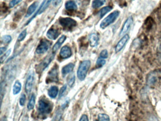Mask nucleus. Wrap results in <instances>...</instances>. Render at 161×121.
Here are the masks:
<instances>
[{
    "label": "nucleus",
    "instance_id": "20",
    "mask_svg": "<svg viewBox=\"0 0 161 121\" xmlns=\"http://www.w3.org/2000/svg\"><path fill=\"white\" fill-rule=\"evenodd\" d=\"M112 9V7H110V6H106V7H104L103 8L101 9L99 12L100 17V18L103 17L104 15L108 13L109 12H110Z\"/></svg>",
    "mask_w": 161,
    "mask_h": 121
},
{
    "label": "nucleus",
    "instance_id": "12",
    "mask_svg": "<svg viewBox=\"0 0 161 121\" xmlns=\"http://www.w3.org/2000/svg\"><path fill=\"white\" fill-rule=\"evenodd\" d=\"M99 40V37L97 34H95V33L91 34L89 36V39L90 46L93 47H96L98 45Z\"/></svg>",
    "mask_w": 161,
    "mask_h": 121
},
{
    "label": "nucleus",
    "instance_id": "22",
    "mask_svg": "<svg viewBox=\"0 0 161 121\" xmlns=\"http://www.w3.org/2000/svg\"><path fill=\"white\" fill-rule=\"evenodd\" d=\"M105 0H94L92 2V7L94 8H98L103 6L105 4Z\"/></svg>",
    "mask_w": 161,
    "mask_h": 121
},
{
    "label": "nucleus",
    "instance_id": "34",
    "mask_svg": "<svg viewBox=\"0 0 161 121\" xmlns=\"http://www.w3.org/2000/svg\"><path fill=\"white\" fill-rule=\"evenodd\" d=\"M66 89V85H64V86L61 88V90H60V93H59V98H62V97L63 96V94H64V92L65 91Z\"/></svg>",
    "mask_w": 161,
    "mask_h": 121
},
{
    "label": "nucleus",
    "instance_id": "19",
    "mask_svg": "<svg viewBox=\"0 0 161 121\" xmlns=\"http://www.w3.org/2000/svg\"><path fill=\"white\" fill-rule=\"evenodd\" d=\"M21 90V84L19 80H16L14 83L13 87V93L14 95H17L20 92Z\"/></svg>",
    "mask_w": 161,
    "mask_h": 121
},
{
    "label": "nucleus",
    "instance_id": "17",
    "mask_svg": "<svg viewBox=\"0 0 161 121\" xmlns=\"http://www.w3.org/2000/svg\"><path fill=\"white\" fill-rule=\"evenodd\" d=\"M65 8L69 11H76L77 9V6L76 3L73 1H67L65 4Z\"/></svg>",
    "mask_w": 161,
    "mask_h": 121
},
{
    "label": "nucleus",
    "instance_id": "9",
    "mask_svg": "<svg viewBox=\"0 0 161 121\" xmlns=\"http://www.w3.org/2000/svg\"><path fill=\"white\" fill-rule=\"evenodd\" d=\"M54 54H55L53 52V54L47 56L46 58L39 65L38 68V70H40V71H42L46 69V68L50 63L52 60L54 59Z\"/></svg>",
    "mask_w": 161,
    "mask_h": 121
},
{
    "label": "nucleus",
    "instance_id": "28",
    "mask_svg": "<svg viewBox=\"0 0 161 121\" xmlns=\"http://www.w3.org/2000/svg\"><path fill=\"white\" fill-rule=\"evenodd\" d=\"M12 40V37L9 35H6L2 37V41L4 43H9Z\"/></svg>",
    "mask_w": 161,
    "mask_h": 121
},
{
    "label": "nucleus",
    "instance_id": "32",
    "mask_svg": "<svg viewBox=\"0 0 161 121\" xmlns=\"http://www.w3.org/2000/svg\"><path fill=\"white\" fill-rule=\"evenodd\" d=\"M156 80H157L156 78L154 76H150V77L147 80V83L150 85H153L154 83L155 82Z\"/></svg>",
    "mask_w": 161,
    "mask_h": 121
},
{
    "label": "nucleus",
    "instance_id": "10",
    "mask_svg": "<svg viewBox=\"0 0 161 121\" xmlns=\"http://www.w3.org/2000/svg\"><path fill=\"white\" fill-rule=\"evenodd\" d=\"M60 55L62 58H68L72 55L71 49L68 46H64L61 49Z\"/></svg>",
    "mask_w": 161,
    "mask_h": 121
},
{
    "label": "nucleus",
    "instance_id": "31",
    "mask_svg": "<svg viewBox=\"0 0 161 121\" xmlns=\"http://www.w3.org/2000/svg\"><path fill=\"white\" fill-rule=\"evenodd\" d=\"M22 0H12V1L9 2V8H13V7L18 4L19 3L21 2Z\"/></svg>",
    "mask_w": 161,
    "mask_h": 121
},
{
    "label": "nucleus",
    "instance_id": "7",
    "mask_svg": "<svg viewBox=\"0 0 161 121\" xmlns=\"http://www.w3.org/2000/svg\"><path fill=\"white\" fill-rule=\"evenodd\" d=\"M130 39V36L128 34H125L123 38H121V39L119 41L117 45L115 48V51L116 53L120 52L123 48L125 47L126 44L127 43L128 40Z\"/></svg>",
    "mask_w": 161,
    "mask_h": 121
},
{
    "label": "nucleus",
    "instance_id": "27",
    "mask_svg": "<svg viewBox=\"0 0 161 121\" xmlns=\"http://www.w3.org/2000/svg\"><path fill=\"white\" fill-rule=\"evenodd\" d=\"M75 76L74 75H70V77H69V78H68V81H67L69 86H73L74 83L75 82Z\"/></svg>",
    "mask_w": 161,
    "mask_h": 121
},
{
    "label": "nucleus",
    "instance_id": "3",
    "mask_svg": "<svg viewBox=\"0 0 161 121\" xmlns=\"http://www.w3.org/2000/svg\"><path fill=\"white\" fill-rule=\"evenodd\" d=\"M120 13V12L118 11L112 12V13H111L102 21L101 23L100 24L101 28L103 29H104L113 23L117 20L118 17L119 16Z\"/></svg>",
    "mask_w": 161,
    "mask_h": 121
},
{
    "label": "nucleus",
    "instance_id": "24",
    "mask_svg": "<svg viewBox=\"0 0 161 121\" xmlns=\"http://www.w3.org/2000/svg\"><path fill=\"white\" fill-rule=\"evenodd\" d=\"M106 63V61L103 58H99L97 59L96 63V65L97 68H101L103 67L104 65H105Z\"/></svg>",
    "mask_w": 161,
    "mask_h": 121
},
{
    "label": "nucleus",
    "instance_id": "39",
    "mask_svg": "<svg viewBox=\"0 0 161 121\" xmlns=\"http://www.w3.org/2000/svg\"><path fill=\"white\" fill-rule=\"evenodd\" d=\"M1 121H6V118L3 117L2 119H1Z\"/></svg>",
    "mask_w": 161,
    "mask_h": 121
},
{
    "label": "nucleus",
    "instance_id": "18",
    "mask_svg": "<svg viewBox=\"0 0 161 121\" xmlns=\"http://www.w3.org/2000/svg\"><path fill=\"white\" fill-rule=\"evenodd\" d=\"M58 93V89L56 86H52L48 90V95L50 98H56Z\"/></svg>",
    "mask_w": 161,
    "mask_h": 121
},
{
    "label": "nucleus",
    "instance_id": "14",
    "mask_svg": "<svg viewBox=\"0 0 161 121\" xmlns=\"http://www.w3.org/2000/svg\"><path fill=\"white\" fill-rule=\"evenodd\" d=\"M58 71L56 68H53L51 71L49 72V79L53 82H57L58 80Z\"/></svg>",
    "mask_w": 161,
    "mask_h": 121
},
{
    "label": "nucleus",
    "instance_id": "29",
    "mask_svg": "<svg viewBox=\"0 0 161 121\" xmlns=\"http://www.w3.org/2000/svg\"><path fill=\"white\" fill-rule=\"evenodd\" d=\"M100 58L103 59L107 58L108 57V53L107 50L106 49H104L102 50L100 54Z\"/></svg>",
    "mask_w": 161,
    "mask_h": 121
},
{
    "label": "nucleus",
    "instance_id": "25",
    "mask_svg": "<svg viewBox=\"0 0 161 121\" xmlns=\"http://www.w3.org/2000/svg\"><path fill=\"white\" fill-rule=\"evenodd\" d=\"M26 35H27V30L25 29L23 31L21 32V33L20 34L19 36H18V41L19 42H20V41L23 40L25 37H26Z\"/></svg>",
    "mask_w": 161,
    "mask_h": 121
},
{
    "label": "nucleus",
    "instance_id": "4",
    "mask_svg": "<svg viewBox=\"0 0 161 121\" xmlns=\"http://www.w3.org/2000/svg\"><path fill=\"white\" fill-rule=\"evenodd\" d=\"M59 22L63 29L71 30L77 25V22L73 19L69 17H61Z\"/></svg>",
    "mask_w": 161,
    "mask_h": 121
},
{
    "label": "nucleus",
    "instance_id": "13",
    "mask_svg": "<svg viewBox=\"0 0 161 121\" xmlns=\"http://www.w3.org/2000/svg\"><path fill=\"white\" fill-rule=\"evenodd\" d=\"M66 39V37L65 36L63 35L60 37V39H59L57 42H56V44L53 47V52L55 54L57 51L59 49V48L61 47L62 44L64 43V41H65Z\"/></svg>",
    "mask_w": 161,
    "mask_h": 121
},
{
    "label": "nucleus",
    "instance_id": "23",
    "mask_svg": "<svg viewBox=\"0 0 161 121\" xmlns=\"http://www.w3.org/2000/svg\"><path fill=\"white\" fill-rule=\"evenodd\" d=\"M98 121H110V117L107 114H100L98 116Z\"/></svg>",
    "mask_w": 161,
    "mask_h": 121
},
{
    "label": "nucleus",
    "instance_id": "6",
    "mask_svg": "<svg viewBox=\"0 0 161 121\" xmlns=\"http://www.w3.org/2000/svg\"><path fill=\"white\" fill-rule=\"evenodd\" d=\"M133 22V19L132 16H130L128 17L125 22H124L123 28L120 30V36H124L126 33L131 28V26H132Z\"/></svg>",
    "mask_w": 161,
    "mask_h": 121
},
{
    "label": "nucleus",
    "instance_id": "5",
    "mask_svg": "<svg viewBox=\"0 0 161 121\" xmlns=\"http://www.w3.org/2000/svg\"><path fill=\"white\" fill-rule=\"evenodd\" d=\"M51 44V43L47 40H42L36 48V53L38 54H44L48 51Z\"/></svg>",
    "mask_w": 161,
    "mask_h": 121
},
{
    "label": "nucleus",
    "instance_id": "11",
    "mask_svg": "<svg viewBox=\"0 0 161 121\" xmlns=\"http://www.w3.org/2000/svg\"><path fill=\"white\" fill-rule=\"evenodd\" d=\"M60 31L57 29L51 28L47 32V36L51 40L56 39L60 35Z\"/></svg>",
    "mask_w": 161,
    "mask_h": 121
},
{
    "label": "nucleus",
    "instance_id": "8",
    "mask_svg": "<svg viewBox=\"0 0 161 121\" xmlns=\"http://www.w3.org/2000/svg\"><path fill=\"white\" fill-rule=\"evenodd\" d=\"M34 82V74L33 72H29L27 78L25 85V90L26 93H29L31 91L33 88Z\"/></svg>",
    "mask_w": 161,
    "mask_h": 121
},
{
    "label": "nucleus",
    "instance_id": "26",
    "mask_svg": "<svg viewBox=\"0 0 161 121\" xmlns=\"http://www.w3.org/2000/svg\"><path fill=\"white\" fill-rule=\"evenodd\" d=\"M5 90V82H1V91H0V93H1V102L2 101V99L4 97V92Z\"/></svg>",
    "mask_w": 161,
    "mask_h": 121
},
{
    "label": "nucleus",
    "instance_id": "16",
    "mask_svg": "<svg viewBox=\"0 0 161 121\" xmlns=\"http://www.w3.org/2000/svg\"><path fill=\"white\" fill-rule=\"evenodd\" d=\"M74 68V65L73 63H69L66 65L62 69V74L63 75H66L67 74L72 72Z\"/></svg>",
    "mask_w": 161,
    "mask_h": 121
},
{
    "label": "nucleus",
    "instance_id": "1",
    "mask_svg": "<svg viewBox=\"0 0 161 121\" xmlns=\"http://www.w3.org/2000/svg\"><path fill=\"white\" fill-rule=\"evenodd\" d=\"M90 65L91 62L89 60H84L81 63L77 71L78 77L81 81L84 80L85 79L90 68Z\"/></svg>",
    "mask_w": 161,
    "mask_h": 121
},
{
    "label": "nucleus",
    "instance_id": "36",
    "mask_svg": "<svg viewBox=\"0 0 161 121\" xmlns=\"http://www.w3.org/2000/svg\"><path fill=\"white\" fill-rule=\"evenodd\" d=\"M80 121H88V118L87 115L85 114L82 115L80 119Z\"/></svg>",
    "mask_w": 161,
    "mask_h": 121
},
{
    "label": "nucleus",
    "instance_id": "21",
    "mask_svg": "<svg viewBox=\"0 0 161 121\" xmlns=\"http://www.w3.org/2000/svg\"><path fill=\"white\" fill-rule=\"evenodd\" d=\"M35 95L34 94L32 95L31 96L30 99L29 100L28 105V108L29 110L33 109L35 105Z\"/></svg>",
    "mask_w": 161,
    "mask_h": 121
},
{
    "label": "nucleus",
    "instance_id": "30",
    "mask_svg": "<svg viewBox=\"0 0 161 121\" xmlns=\"http://www.w3.org/2000/svg\"><path fill=\"white\" fill-rule=\"evenodd\" d=\"M11 49H9L6 53H5L4 55L3 56H1V60H0L1 63H3V62H4V61L7 59V57H8L9 54L11 53Z\"/></svg>",
    "mask_w": 161,
    "mask_h": 121
},
{
    "label": "nucleus",
    "instance_id": "40",
    "mask_svg": "<svg viewBox=\"0 0 161 121\" xmlns=\"http://www.w3.org/2000/svg\"><path fill=\"white\" fill-rule=\"evenodd\" d=\"M132 1H134V0H132Z\"/></svg>",
    "mask_w": 161,
    "mask_h": 121
},
{
    "label": "nucleus",
    "instance_id": "33",
    "mask_svg": "<svg viewBox=\"0 0 161 121\" xmlns=\"http://www.w3.org/2000/svg\"><path fill=\"white\" fill-rule=\"evenodd\" d=\"M26 95L24 94H22L20 98V104L21 106H23L26 101Z\"/></svg>",
    "mask_w": 161,
    "mask_h": 121
},
{
    "label": "nucleus",
    "instance_id": "37",
    "mask_svg": "<svg viewBox=\"0 0 161 121\" xmlns=\"http://www.w3.org/2000/svg\"><path fill=\"white\" fill-rule=\"evenodd\" d=\"M6 50V48L5 47H1L0 48V55H2V54H4V52H5V51Z\"/></svg>",
    "mask_w": 161,
    "mask_h": 121
},
{
    "label": "nucleus",
    "instance_id": "38",
    "mask_svg": "<svg viewBox=\"0 0 161 121\" xmlns=\"http://www.w3.org/2000/svg\"><path fill=\"white\" fill-rule=\"evenodd\" d=\"M148 121H159V120H158L157 118L156 117L152 116V117L149 118V119Z\"/></svg>",
    "mask_w": 161,
    "mask_h": 121
},
{
    "label": "nucleus",
    "instance_id": "15",
    "mask_svg": "<svg viewBox=\"0 0 161 121\" xmlns=\"http://www.w3.org/2000/svg\"><path fill=\"white\" fill-rule=\"evenodd\" d=\"M38 5V2H37V1L34 2L33 4H32L30 6H29L28 9L27 14H26L25 17H28L30 16L31 15L33 14L35 11H36V9L37 8Z\"/></svg>",
    "mask_w": 161,
    "mask_h": 121
},
{
    "label": "nucleus",
    "instance_id": "35",
    "mask_svg": "<svg viewBox=\"0 0 161 121\" xmlns=\"http://www.w3.org/2000/svg\"><path fill=\"white\" fill-rule=\"evenodd\" d=\"M62 0H53V5L54 6H57L61 3Z\"/></svg>",
    "mask_w": 161,
    "mask_h": 121
},
{
    "label": "nucleus",
    "instance_id": "2",
    "mask_svg": "<svg viewBox=\"0 0 161 121\" xmlns=\"http://www.w3.org/2000/svg\"><path fill=\"white\" fill-rule=\"evenodd\" d=\"M53 106L51 103L45 99H41L38 103V111L42 115H47L51 112Z\"/></svg>",
    "mask_w": 161,
    "mask_h": 121
}]
</instances>
